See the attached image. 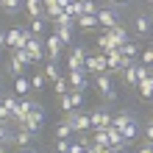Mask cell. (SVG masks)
<instances>
[{"label": "cell", "mask_w": 153, "mask_h": 153, "mask_svg": "<svg viewBox=\"0 0 153 153\" xmlns=\"http://www.w3.org/2000/svg\"><path fill=\"white\" fill-rule=\"evenodd\" d=\"M97 25L100 28H114V25H120V14H117V6H100L97 8Z\"/></svg>", "instance_id": "5"}, {"label": "cell", "mask_w": 153, "mask_h": 153, "mask_svg": "<svg viewBox=\"0 0 153 153\" xmlns=\"http://www.w3.org/2000/svg\"><path fill=\"white\" fill-rule=\"evenodd\" d=\"M64 120L73 125L75 134H84V131H92L89 125V114H84V109H73V111H64Z\"/></svg>", "instance_id": "2"}, {"label": "cell", "mask_w": 153, "mask_h": 153, "mask_svg": "<svg viewBox=\"0 0 153 153\" xmlns=\"http://www.w3.org/2000/svg\"><path fill=\"white\" fill-rule=\"evenodd\" d=\"M97 0H84V14H97Z\"/></svg>", "instance_id": "35"}, {"label": "cell", "mask_w": 153, "mask_h": 153, "mask_svg": "<svg viewBox=\"0 0 153 153\" xmlns=\"http://www.w3.org/2000/svg\"><path fill=\"white\" fill-rule=\"evenodd\" d=\"M89 125H92V128H109L111 125V114L106 109H92L89 111Z\"/></svg>", "instance_id": "10"}, {"label": "cell", "mask_w": 153, "mask_h": 153, "mask_svg": "<svg viewBox=\"0 0 153 153\" xmlns=\"http://www.w3.org/2000/svg\"><path fill=\"white\" fill-rule=\"evenodd\" d=\"M150 36H153V14H150Z\"/></svg>", "instance_id": "47"}, {"label": "cell", "mask_w": 153, "mask_h": 153, "mask_svg": "<svg viewBox=\"0 0 153 153\" xmlns=\"http://www.w3.org/2000/svg\"><path fill=\"white\" fill-rule=\"evenodd\" d=\"M106 36H109L111 48H120V45L131 42V33H128V31L123 28V22H120V25H114V28H106Z\"/></svg>", "instance_id": "8"}, {"label": "cell", "mask_w": 153, "mask_h": 153, "mask_svg": "<svg viewBox=\"0 0 153 153\" xmlns=\"http://www.w3.org/2000/svg\"><path fill=\"white\" fill-rule=\"evenodd\" d=\"M22 3L25 0H0V11L8 14V17H14V14L22 11Z\"/></svg>", "instance_id": "18"}, {"label": "cell", "mask_w": 153, "mask_h": 153, "mask_svg": "<svg viewBox=\"0 0 153 153\" xmlns=\"http://www.w3.org/2000/svg\"><path fill=\"white\" fill-rule=\"evenodd\" d=\"M120 134H123V139H125V142H134V139H137L139 134H142V131H139V123H137V120H131V123L125 125Z\"/></svg>", "instance_id": "25"}, {"label": "cell", "mask_w": 153, "mask_h": 153, "mask_svg": "<svg viewBox=\"0 0 153 153\" xmlns=\"http://www.w3.org/2000/svg\"><path fill=\"white\" fill-rule=\"evenodd\" d=\"M45 81H48V78H45V73H42V70H36V73L31 75V92H42V89H45Z\"/></svg>", "instance_id": "28"}, {"label": "cell", "mask_w": 153, "mask_h": 153, "mask_svg": "<svg viewBox=\"0 0 153 153\" xmlns=\"http://www.w3.org/2000/svg\"><path fill=\"white\" fill-rule=\"evenodd\" d=\"M67 81H70V86H73V89H81V92H86V89H89V75L84 73V70H70V73H67Z\"/></svg>", "instance_id": "11"}, {"label": "cell", "mask_w": 153, "mask_h": 153, "mask_svg": "<svg viewBox=\"0 0 153 153\" xmlns=\"http://www.w3.org/2000/svg\"><path fill=\"white\" fill-rule=\"evenodd\" d=\"M148 3H150V8H153V0H148Z\"/></svg>", "instance_id": "51"}, {"label": "cell", "mask_w": 153, "mask_h": 153, "mask_svg": "<svg viewBox=\"0 0 153 153\" xmlns=\"http://www.w3.org/2000/svg\"><path fill=\"white\" fill-rule=\"evenodd\" d=\"M45 123H48V111H45V106H42V103L33 100V109H31V111H28V117L20 123V128H25L33 139H36L39 134H42V128H45Z\"/></svg>", "instance_id": "1"}, {"label": "cell", "mask_w": 153, "mask_h": 153, "mask_svg": "<svg viewBox=\"0 0 153 153\" xmlns=\"http://www.w3.org/2000/svg\"><path fill=\"white\" fill-rule=\"evenodd\" d=\"M56 25V22H53ZM53 33H56V36L61 39V45H64V48H70V45H73V28H64V25H56V28H53Z\"/></svg>", "instance_id": "24"}, {"label": "cell", "mask_w": 153, "mask_h": 153, "mask_svg": "<svg viewBox=\"0 0 153 153\" xmlns=\"http://www.w3.org/2000/svg\"><path fill=\"white\" fill-rule=\"evenodd\" d=\"M142 64H150V67H153V45L142 50Z\"/></svg>", "instance_id": "37"}, {"label": "cell", "mask_w": 153, "mask_h": 153, "mask_svg": "<svg viewBox=\"0 0 153 153\" xmlns=\"http://www.w3.org/2000/svg\"><path fill=\"white\" fill-rule=\"evenodd\" d=\"M0 153H6V145H3V142H0Z\"/></svg>", "instance_id": "48"}, {"label": "cell", "mask_w": 153, "mask_h": 153, "mask_svg": "<svg viewBox=\"0 0 153 153\" xmlns=\"http://www.w3.org/2000/svg\"><path fill=\"white\" fill-rule=\"evenodd\" d=\"M86 56H89V48L86 45H75L73 42V50H70V56H67V73L70 70H84V61H86Z\"/></svg>", "instance_id": "3"}, {"label": "cell", "mask_w": 153, "mask_h": 153, "mask_svg": "<svg viewBox=\"0 0 153 153\" xmlns=\"http://www.w3.org/2000/svg\"><path fill=\"white\" fill-rule=\"evenodd\" d=\"M53 22H56V25H64V28H73V31H75V17H70L67 11H61V14H59Z\"/></svg>", "instance_id": "33"}, {"label": "cell", "mask_w": 153, "mask_h": 153, "mask_svg": "<svg viewBox=\"0 0 153 153\" xmlns=\"http://www.w3.org/2000/svg\"><path fill=\"white\" fill-rule=\"evenodd\" d=\"M70 89H73V86H70V81H67V75H61V78H56V81H53V92H56L59 97H61V95H67Z\"/></svg>", "instance_id": "27"}, {"label": "cell", "mask_w": 153, "mask_h": 153, "mask_svg": "<svg viewBox=\"0 0 153 153\" xmlns=\"http://www.w3.org/2000/svg\"><path fill=\"white\" fill-rule=\"evenodd\" d=\"M31 139H33L31 134L25 131V128H20V125H17V148H20V150H22V148H28V145H31Z\"/></svg>", "instance_id": "30"}, {"label": "cell", "mask_w": 153, "mask_h": 153, "mask_svg": "<svg viewBox=\"0 0 153 153\" xmlns=\"http://www.w3.org/2000/svg\"><path fill=\"white\" fill-rule=\"evenodd\" d=\"M75 28H81V31H95L97 28V14H81V17H75Z\"/></svg>", "instance_id": "15"}, {"label": "cell", "mask_w": 153, "mask_h": 153, "mask_svg": "<svg viewBox=\"0 0 153 153\" xmlns=\"http://www.w3.org/2000/svg\"><path fill=\"white\" fill-rule=\"evenodd\" d=\"M142 134H145V139H148V142H153V123H148V125H145V131H142Z\"/></svg>", "instance_id": "42"}, {"label": "cell", "mask_w": 153, "mask_h": 153, "mask_svg": "<svg viewBox=\"0 0 153 153\" xmlns=\"http://www.w3.org/2000/svg\"><path fill=\"white\" fill-rule=\"evenodd\" d=\"M134 120V117L128 114V111H120V114H111V128H117V131H123L125 125H128Z\"/></svg>", "instance_id": "26"}, {"label": "cell", "mask_w": 153, "mask_h": 153, "mask_svg": "<svg viewBox=\"0 0 153 153\" xmlns=\"http://www.w3.org/2000/svg\"><path fill=\"white\" fill-rule=\"evenodd\" d=\"M20 153H36V150H25V148H22V150H20Z\"/></svg>", "instance_id": "49"}, {"label": "cell", "mask_w": 153, "mask_h": 153, "mask_svg": "<svg viewBox=\"0 0 153 153\" xmlns=\"http://www.w3.org/2000/svg\"><path fill=\"white\" fill-rule=\"evenodd\" d=\"M22 45H25V39H22V28H11V31H8L6 33V48H22Z\"/></svg>", "instance_id": "17"}, {"label": "cell", "mask_w": 153, "mask_h": 153, "mask_svg": "<svg viewBox=\"0 0 153 153\" xmlns=\"http://www.w3.org/2000/svg\"><path fill=\"white\" fill-rule=\"evenodd\" d=\"M134 89L139 92V97H142V100H153V73H150L148 78H142Z\"/></svg>", "instance_id": "13"}, {"label": "cell", "mask_w": 153, "mask_h": 153, "mask_svg": "<svg viewBox=\"0 0 153 153\" xmlns=\"http://www.w3.org/2000/svg\"><path fill=\"white\" fill-rule=\"evenodd\" d=\"M42 73H45V78H48L50 84H53L56 78L64 75V73H61V64H59V61H45V70H42Z\"/></svg>", "instance_id": "19"}, {"label": "cell", "mask_w": 153, "mask_h": 153, "mask_svg": "<svg viewBox=\"0 0 153 153\" xmlns=\"http://www.w3.org/2000/svg\"><path fill=\"white\" fill-rule=\"evenodd\" d=\"M95 86H97V92H100L103 100H117V86H114V81H111L109 73L95 75Z\"/></svg>", "instance_id": "4"}, {"label": "cell", "mask_w": 153, "mask_h": 153, "mask_svg": "<svg viewBox=\"0 0 153 153\" xmlns=\"http://www.w3.org/2000/svg\"><path fill=\"white\" fill-rule=\"evenodd\" d=\"M8 73H11L14 78H17V75H25V64H22L17 56H11V61H8Z\"/></svg>", "instance_id": "32"}, {"label": "cell", "mask_w": 153, "mask_h": 153, "mask_svg": "<svg viewBox=\"0 0 153 153\" xmlns=\"http://www.w3.org/2000/svg\"><path fill=\"white\" fill-rule=\"evenodd\" d=\"M53 137H56V139H73L75 131H73V125H70L67 120H61V123L56 125V131H53Z\"/></svg>", "instance_id": "21"}, {"label": "cell", "mask_w": 153, "mask_h": 153, "mask_svg": "<svg viewBox=\"0 0 153 153\" xmlns=\"http://www.w3.org/2000/svg\"><path fill=\"white\" fill-rule=\"evenodd\" d=\"M117 50H120L125 59H131V61H137V56H139V45L134 42V39H131V42H125V45H120Z\"/></svg>", "instance_id": "23"}, {"label": "cell", "mask_w": 153, "mask_h": 153, "mask_svg": "<svg viewBox=\"0 0 153 153\" xmlns=\"http://www.w3.org/2000/svg\"><path fill=\"white\" fill-rule=\"evenodd\" d=\"M22 8L28 11V20H31V17H45V6H42V0H25Z\"/></svg>", "instance_id": "20"}, {"label": "cell", "mask_w": 153, "mask_h": 153, "mask_svg": "<svg viewBox=\"0 0 153 153\" xmlns=\"http://www.w3.org/2000/svg\"><path fill=\"white\" fill-rule=\"evenodd\" d=\"M25 50L33 56V64L45 61V42H42V36H31L28 42H25Z\"/></svg>", "instance_id": "9"}, {"label": "cell", "mask_w": 153, "mask_h": 153, "mask_svg": "<svg viewBox=\"0 0 153 153\" xmlns=\"http://www.w3.org/2000/svg\"><path fill=\"white\" fill-rule=\"evenodd\" d=\"M3 48H6V33L0 31V50H3Z\"/></svg>", "instance_id": "46"}, {"label": "cell", "mask_w": 153, "mask_h": 153, "mask_svg": "<svg viewBox=\"0 0 153 153\" xmlns=\"http://www.w3.org/2000/svg\"><path fill=\"white\" fill-rule=\"evenodd\" d=\"M89 137H92V145L111 148V142H109V131H106V128H92V131H89Z\"/></svg>", "instance_id": "16"}, {"label": "cell", "mask_w": 153, "mask_h": 153, "mask_svg": "<svg viewBox=\"0 0 153 153\" xmlns=\"http://www.w3.org/2000/svg\"><path fill=\"white\" fill-rule=\"evenodd\" d=\"M86 153H109V148H100V145H86Z\"/></svg>", "instance_id": "41"}, {"label": "cell", "mask_w": 153, "mask_h": 153, "mask_svg": "<svg viewBox=\"0 0 153 153\" xmlns=\"http://www.w3.org/2000/svg\"><path fill=\"white\" fill-rule=\"evenodd\" d=\"M59 109H61V111H73V103H70V97H67V95H61V97H59Z\"/></svg>", "instance_id": "38"}, {"label": "cell", "mask_w": 153, "mask_h": 153, "mask_svg": "<svg viewBox=\"0 0 153 153\" xmlns=\"http://www.w3.org/2000/svg\"><path fill=\"white\" fill-rule=\"evenodd\" d=\"M84 73L86 75H100V73H106V56L103 53H89L86 56V61H84Z\"/></svg>", "instance_id": "6"}, {"label": "cell", "mask_w": 153, "mask_h": 153, "mask_svg": "<svg viewBox=\"0 0 153 153\" xmlns=\"http://www.w3.org/2000/svg\"><path fill=\"white\" fill-rule=\"evenodd\" d=\"M11 56H17L25 67H33V56H31V53L25 50V48H14V50H11Z\"/></svg>", "instance_id": "29"}, {"label": "cell", "mask_w": 153, "mask_h": 153, "mask_svg": "<svg viewBox=\"0 0 153 153\" xmlns=\"http://www.w3.org/2000/svg\"><path fill=\"white\" fill-rule=\"evenodd\" d=\"M134 33H137L139 39L150 36V17L148 14H137V17H134Z\"/></svg>", "instance_id": "12"}, {"label": "cell", "mask_w": 153, "mask_h": 153, "mask_svg": "<svg viewBox=\"0 0 153 153\" xmlns=\"http://www.w3.org/2000/svg\"><path fill=\"white\" fill-rule=\"evenodd\" d=\"M137 153H153V142H145V145H142Z\"/></svg>", "instance_id": "43"}, {"label": "cell", "mask_w": 153, "mask_h": 153, "mask_svg": "<svg viewBox=\"0 0 153 153\" xmlns=\"http://www.w3.org/2000/svg\"><path fill=\"white\" fill-rule=\"evenodd\" d=\"M14 92H17V97H25V95L31 92V78L17 75V78H14Z\"/></svg>", "instance_id": "22"}, {"label": "cell", "mask_w": 153, "mask_h": 153, "mask_svg": "<svg viewBox=\"0 0 153 153\" xmlns=\"http://www.w3.org/2000/svg\"><path fill=\"white\" fill-rule=\"evenodd\" d=\"M70 142H73V139H56V145H53V148H56V153H67L70 150Z\"/></svg>", "instance_id": "36"}, {"label": "cell", "mask_w": 153, "mask_h": 153, "mask_svg": "<svg viewBox=\"0 0 153 153\" xmlns=\"http://www.w3.org/2000/svg\"><path fill=\"white\" fill-rule=\"evenodd\" d=\"M131 0H111V6H128Z\"/></svg>", "instance_id": "45"}, {"label": "cell", "mask_w": 153, "mask_h": 153, "mask_svg": "<svg viewBox=\"0 0 153 153\" xmlns=\"http://www.w3.org/2000/svg\"><path fill=\"white\" fill-rule=\"evenodd\" d=\"M64 50L67 48L61 45V39L56 36V33H48V36H45V56H48V61H59V56Z\"/></svg>", "instance_id": "7"}, {"label": "cell", "mask_w": 153, "mask_h": 153, "mask_svg": "<svg viewBox=\"0 0 153 153\" xmlns=\"http://www.w3.org/2000/svg\"><path fill=\"white\" fill-rule=\"evenodd\" d=\"M0 123H8V125H11V111H8L6 106H0Z\"/></svg>", "instance_id": "39"}, {"label": "cell", "mask_w": 153, "mask_h": 153, "mask_svg": "<svg viewBox=\"0 0 153 153\" xmlns=\"http://www.w3.org/2000/svg\"><path fill=\"white\" fill-rule=\"evenodd\" d=\"M48 17H31L28 20V31L33 33V36H45V28H48Z\"/></svg>", "instance_id": "14"}, {"label": "cell", "mask_w": 153, "mask_h": 153, "mask_svg": "<svg viewBox=\"0 0 153 153\" xmlns=\"http://www.w3.org/2000/svg\"><path fill=\"white\" fill-rule=\"evenodd\" d=\"M109 153H128V148H109Z\"/></svg>", "instance_id": "44"}, {"label": "cell", "mask_w": 153, "mask_h": 153, "mask_svg": "<svg viewBox=\"0 0 153 153\" xmlns=\"http://www.w3.org/2000/svg\"><path fill=\"white\" fill-rule=\"evenodd\" d=\"M0 103H3V89H0Z\"/></svg>", "instance_id": "50"}, {"label": "cell", "mask_w": 153, "mask_h": 153, "mask_svg": "<svg viewBox=\"0 0 153 153\" xmlns=\"http://www.w3.org/2000/svg\"><path fill=\"white\" fill-rule=\"evenodd\" d=\"M17 103H20V97H14V95H3V103H0V106H6V109H8V111L14 114V109H17Z\"/></svg>", "instance_id": "34"}, {"label": "cell", "mask_w": 153, "mask_h": 153, "mask_svg": "<svg viewBox=\"0 0 153 153\" xmlns=\"http://www.w3.org/2000/svg\"><path fill=\"white\" fill-rule=\"evenodd\" d=\"M84 150H86V148L81 145V142H70V150H67V153H84Z\"/></svg>", "instance_id": "40"}, {"label": "cell", "mask_w": 153, "mask_h": 153, "mask_svg": "<svg viewBox=\"0 0 153 153\" xmlns=\"http://www.w3.org/2000/svg\"><path fill=\"white\" fill-rule=\"evenodd\" d=\"M67 97H70V103H73V109H84V92H81V89H70Z\"/></svg>", "instance_id": "31"}]
</instances>
